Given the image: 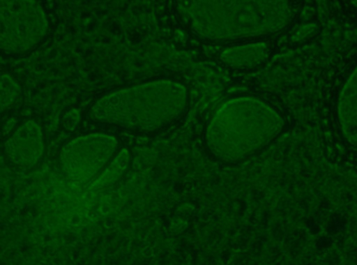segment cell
Listing matches in <instances>:
<instances>
[{"label":"cell","instance_id":"1","mask_svg":"<svg viewBox=\"0 0 357 265\" xmlns=\"http://www.w3.org/2000/svg\"><path fill=\"white\" fill-rule=\"evenodd\" d=\"M302 0H176L182 24L213 42L255 38L280 32L295 18Z\"/></svg>","mask_w":357,"mask_h":265},{"label":"cell","instance_id":"2","mask_svg":"<svg viewBox=\"0 0 357 265\" xmlns=\"http://www.w3.org/2000/svg\"><path fill=\"white\" fill-rule=\"evenodd\" d=\"M188 101L185 86L158 79L110 91L99 98L89 114L97 122L152 132L176 121Z\"/></svg>","mask_w":357,"mask_h":265},{"label":"cell","instance_id":"3","mask_svg":"<svg viewBox=\"0 0 357 265\" xmlns=\"http://www.w3.org/2000/svg\"><path fill=\"white\" fill-rule=\"evenodd\" d=\"M284 121L269 104L252 96H239L222 104L205 131L210 152L222 161L241 160L262 149L282 131Z\"/></svg>","mask_w":357,"mask_h":265},{"label":"cell","instance_id":"4","mask_svg":"<svg viewBox=\"0 0 357 265\" xmlns=\"http://www.w3.org/2000/svg\"><path fill=\"white\" fill-rule=\"evenodd\" d=\"M50 21L38 0H0V48L20 56L36 50L46 38Z\"/></svg>","mask_w":357,"mask_h":265},{"label":"cell","instance_id":"5","mask_svg":"<svg viewBox=\"0 0 357 265\" xmlns=\"http://www.w3.org/2000/svg\"><path fill=\"white\" fill-rule=\"evenodd\" d=\"M116 144L114 137L102 133L74 139L66 144L61 156L66 174L75 181H88L109 159Z\"/></svg>","mask_w":357,"mask_h":265},{"label":"cell","instance_id":"6","mask_svg":"<svg viewBox=\"0 0 357 265\" xmlns=\"http://www.w3.org/2000/svg\"><path fill=\"white\" fill-rule=\"evenodd\" d=\"M44 149L40 126L33 121L20 125L8 139L5 151L15 164L24 167L34 165L41 158Z\"/></svg>","mask_w":357,"mask_h":265},{"label":"cell","instance_id":"7","mask_svg":"<svg viewBox=\"0 0 357 265\" xmlns=\"http://www.w3.org/2000/svg\"><path fill=\"white\" fill-rule=\"evenodd\" d=\"M337 115L345 137L357 143V66L349 75L340 91Z\"/></svg>","mask_w":357,"mask_h":265},{"label":"cell","instance_id":"8","mask_svg":"<svg viewBox=\"0 0 357 265\" xmlns=\"http://www.w3.org/2000/svg\"><path fill=\"white\" fill-rule=\"evenodd\" d=\"M269 49L264 43H252L229 47L220 53L227 66L238 70L256 68L268 59Z\"/></svg>","mask_w":357,"mask_h":265},{"label":"cell","instance_id":"9","mask_svg":"<svg viewBox=\"0 0 357 265\" xmlns=\"http://www.w3.org/2000/svg\"><path fill=\"white\" fill-rule=\"evenodd\" d=\"M22 94L18 82L8 73L1 75V112L13 106Z\"/></svg>","mask_w":357,"mask_h":265},{"label":"cell","instance_id":"10","mask_svg":"<svg viewBox=\"0 0 357 265\" xmlns=\"http://www.w3.org/2000/svg\"><path fill=\"white\" fill-rule=\"evenodd\" d=\"M127 160L128 153L121 151L102 175L93 182L92 186L94 188L102 187L115 181L125 169Z\"/></svg>","mask_w":357,"mask_h":265},{"label":"cell","instance_id":"11","mask_svg":"<svg viewBox=\"0 0 357 265\" xmlns=\"http://www.w3.org/2000/svg\"><path fill=\"white\" fill-rule=\"evenodd\" d=\"M350 3L355 7L357 8V0H349Z\"/></svg>","mask_w":357,"mask_h":265}]
</instances>
